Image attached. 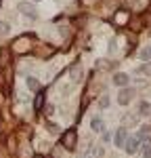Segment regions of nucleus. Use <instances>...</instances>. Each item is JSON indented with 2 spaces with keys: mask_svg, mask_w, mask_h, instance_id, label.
<instances>
[{
  "mask_svg": "<svg viewBox=\"0 0 151 158\" xmlns=\"http://www.w3.org/2000/svg\"><path fill=\"white\" fill-rule=\"evenodd\" d=\"M76 141H78L76 129H69L67 133H63V137H61V143H63V148H67V150H74V148H76Z\"/></svg>",
  "mask_w": 151,
  "mask_h": 158,
  "instance_id": "nucleus-1",
  "label": "nucleus"
},
{
  "mask_svg": "<svg viewBox=\"0 0 151 158\" xmlns=\"http://www.w3.org/2000/svg\"><path fill=\"white\" fill-rule=\"evenodd\" d=\"M138 146H141V141H138L137 137H130V139H126V143H124V150L128 152V154H137Z\"/></svg>",
  "mask_w": 151,
  "mask_h": 158,
  "instance_id": "nucleus-2",
  "label": "nucleus"
},
{
  "mask_svg": "<svg viewBox=\"0 0 151 158\" xmlns=\"http://www.w3.org/2000/svg\"><path fill=\"white\" fill-rule=\"evenodd\" d=\"M132 95H134V91H132V89H122V91H120V97H118L120 106H126V103H130Z\"/></svg>",
  "mask_w": 151,
  "mask_h": 158,
  "instance_id": "nucleus-3",
  "label": "nucleus"
},
{
  "mask_svg": "<svg viewBox=\"0 0 151 158\" xmlns=\"http://www.w3.org/2000/svg\"><path fill=\"white\" fill-rule=\"evenodd\" d=\"M126 139H128V135H126V129H118V131H115V137H113L115 146H118V148H124Z\"/></svg>",
  "mask_w": 151,
  "mask_h": 158,
  "instance_id": "nucleus-4",
  "label": "nucleus"
},
{
  "mask_svg": "<svg viewBox=\"0 0 151 158\" xmlns=\"http://www.w3.org/2000/svg\"><path fill=\"white\" fill-rule=\"evenodd\" d=\"M113 85H118V86H126V85H128V74H124V72L113 74Z\"/></svg>",
  "mask_w": 151,
  "mask_h": 158,
  "instance_id": "nucleus-5",
  "label": "nucleus"
},
{
  "mask_svg": "<svg viewBox=\"0 0 151 158\" xmlns=\"http://www.w3.org/2000/svg\"><path fill=\"white\" fill-rule=\"evenodd\" d=\"M19 11H23L29 19H36V11H34V6L27 4V2H21V4H19Z\"/></svg>",
  "mask_w": 151,
  "mask_h": 158,
  "instance_id": "nucleus-6",
  "label": "nucleus"
},
{
  "mask_svg": "<svg viewBox=\"0 0 151 158\" xmlns=\"http://www.w3.org/2000/svg\"><path fill=\"white\" fill-rule=\"evenodd\" d=\"M138 112H141V116H151V103L143 101V103L138 106Z\"/></svg>",
  "mask_w": 151,
  "mask_h": 158,
  "instance_id": "nucleus-7",
  "label": "nucleus"
},
{
  "mask_svg": "<svg viewBox=\"0 0 151 158\" xmlns=\"http://www.w3.org/2000/svg\"><path fill=\"white\" fill-rule=\"evenodd\" d=\"M27 86H29V91H34V93H36V91H40V82H38L36 78H32V76L27 78Z\"/></svg>",
  "mask_w": 151,
  "mask_h": 158,
  "instance_id": "nucleus-8",
  "label": "nucleus"
},
{
  "mask_svg": "<svg viewBox=\"0 0 151 158\" xmlns=\"http://www.w3.org/2000/svg\"><path fill=\"white\" fill-rule=\"evenodd\" d=\"M42 103H44V93L40 91V93L36 95V99H34V108H36V112H38L40 108H42Z\"/></svg>",
  "mask_w": 151,
  "mask_h": 158,
  "instance_id": "nucleus-9",
  "label": "nucleus"
},
{
  "mask_svg": "<svg viewBox=\"0 0 151 158\" xmlns=\"http://www.w3.org/2000/svg\"><path fill=\"white\" fill-rule=\"evenodd\" d=\"M138 57H141L143 61H151V47H145V49L138 53Z\"/></svg>",
  "mask_w": 151,
  "mask_h": 158,
  "instance_id": "nucleus-10",
  "label": "nucleus"
},
{
  "mask_svg": "<svg viewBox=\"0 0 151 158\" xmlns=\"http://www.w3.org/2000/svg\"><path fill=\"white\" fill-rule=\"evenodd\" d=\"M143 158H151V141L143 143Z\"/></svg>",
  "mask_w": 151,
  "mask_h": 158,
  "instance_id": "nucleus-11",
  "label": "nucleus"
},
{
  "mask_svg": "<svg viewBox=\"0 0 151 158\" xmlns=\"http://www.w3.org/2000/svg\"><path fill=\"white\" fill-rule=\"evenodd\" d=\"M92 129L95 131H103V120L101 118H92Z\"/></svg>",
  "mask_w": 151,
  "mask_h": 158,
  "instance_id": "nucleus-12",
  "label": "nucleus"
},
{
  "mask_svg": "<svg viewBox=\"0 0 151 158\" xmlns=\"http://www.w3.org/2000/svg\"><path fill=\"white\" fill-rule=\"evenodd\" d=\"M99 106H101V108H107V106H109V97H107V95H103V97L99 99Z\"/></svg>",
  "mask_w": 151,
  "mask_h": 158,
  "instance_id": "nucleus-13",
  "label": "nucleus"
},
{
  "mask_svg": "<svg viewBox=\"0 0 151 158\" xmlns=\"http://www.w3.org/2000/svg\"><path fill=\"white\" fill-rule=\"evenodd\" d=\"M138 72H141V74H151V63H145V65H143Z\"/></svg>",
  "mask_w": 151,
  "mask_h": 158,
  "instance_id": "nucleus-14",
  "label": "nucleus"
},
{
  "mask_svg": "<svg viewBox=\"0 0 151 158\" xmlns=\"http://www.w3.org/2000/svg\"><path fill=\"white\" fill-rule=\"evenodd\" d=\"M0 34H9V23H6V21L0 23Z\"/></svg>",
  "mask_w": 151,
  "mask_h": 158,
  "instance_id": "nucleus-15",
  "label": "nucleus"
},
{
  "mask_svg": "<svg viewBox=\"0 0 151 158\" xmlns=\"http://www.w3.org/2000/svg\"><path fill=\"white\" fill-rule=\"evenodd\" d=\"M113 21H115V23H120V21L124 23V21H126V15H115V17H113Z\"/></svg>",
  "mask_w": 151,
  "mask_h": 158,
  "instance_id": "nucleus-16",
  "label": "nucleus"
},
{
  "mask_svg": "<svg viewBox=\"0 0 151 158\" xmlns=\"http://www.w3.org/2000/svg\"><path fill=\"white\" fill-rule=\"evenodd\" d=\"M95 156H103V148H101V146L95 148Z\"/></svg>",
  "mask_w": 151,
  "mask_h": 158,
  "instance_id": "nucleus-17",
  "label": "nucleus"
},
{
  "mask_svg": "<svg viewBox=\"0 0 151 158\" xmlns=\"http://www.w3.org/2000/svg\"><path fill=\"white\" fill-rule=\"evenodd\" d=\"M84 158H88V156H84Z\"/></svg>",
  "mask_w": 151,
  "mask_h": 158,
  "instance_id": "nucleus-18",
  "label": "nucleus"
},
{
  "mask_svg": "<svg viewBox=\"0 0 151 158\" xmlns=\"http://www.w3.org/2000/svg\"><path fill=\"white\" fill-rule=\"evenodd\" d=\"M36 158H40V156H36Z\"/></svg>",
  "mask_w": 151,
  "mask_h": 158,
  "instance_id": "nucleus-19",
  "label": "nucleus"
},
{
  "mask_svg": "<svg viewBox=\"0 0 151 158\" xmlns=\"http://www.w3.org/2000/svg\"><path fill=\"white\" fill-rule=\"evenodd\" d=\"M0 2H2V0H0Z\"/></svg>",
  "mask_w": 151,
  "mask_h": 158,
  "instance_id": "nucleus-20",
  "label": "nucleus"
}]
</instances>
